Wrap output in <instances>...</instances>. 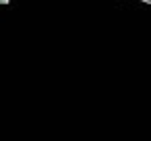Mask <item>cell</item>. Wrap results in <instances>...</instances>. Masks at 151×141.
I'll list each match as a JSON object with an SVG mask.
<instances>
[{
    "label": "cell",
    "mask_w": 151,
    "mask_h": 141,
    "mask_svg": "<svg viewBox=\"0 0 151 141\" xmlns=\"http://www.w3.org/2000/svg\"><path fill=\"white\" fill-rule=\"evenodd\" d=\"M0 2H2V4H6V2H9V0H0Z\"/></svg>",
    "instance_id": "cell-1"
},
{
    "label": "cell",
    "mask_w": 151,
    "mask_h": 141,
    "mask_svg": "<svg viewBox=\"0 0 151 141\" xmlns=\"http://www.w3.org/2000/svg\"><path fill=\"white\" fill-rule=\"evenodd\" d=\"M143 2H151V0H143Z\"/></svg>",
    "instance_id": "cell-2"
}]
</instances>
